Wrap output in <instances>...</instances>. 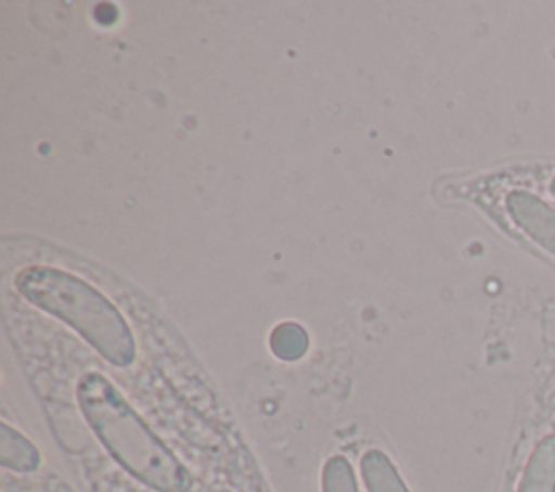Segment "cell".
Instances as JSON below:
<instances>
[{
    "instance_id": "1",
    "label": "cell",
    "mask_w": 555,
    "mask_h": 492,
    "mask_svg": "<svg viewBox=\"0 0 555 492\" xmlns=\"http://www.w3.org/2000/svg\"><path fill=\"white\" fill-rule=\"evenodd\" d=\"M78 407L113 459L158 492H186V466L147 427L115 384L102 373H85L76 386Z\"/></svg>"
},
{
    "instance_id": "2",
    "label": "cell",
    "mask_w": 555,
    "mask_h": 492,
    "mask_svg": "<svg viewBox=\"0 0 555 492\" xmlns=\"http://www.w3.org/2000/svg\"><path fill=\"white\" fill-rule=\"evenodd\" d=\"M15 288L33 306L74 327L111 364L134 362L137 345L126 319L95 286L56 267H28L17 273Z\"/></svg>"
},
{
    "instance_id": "3",
    "label": "cell",
    "mask_w": 555,
    "mask_h": 492,
    "mask_svg": "<svg viewBox=\"0 0 555 492\" xmlns=\"http://www.w3.org/2000/svg\"><path fill=\"white\" fill-rule=\"evenodd\" d=\"M501 208L522 238L555 260V204L535 191L516 186L503 193Z\"/></svg>"
},
{
    "instance_id": "4",
    "label": "cell",
    "mask_w": 555,
    "mask_h": 492,
    "mask_svg": "<svg viewBox=\"0 0 555 492\" xmlns=\"http://www.w3.org/2000/svg\"><path fill=\"white\" fill-rule=\"evenodd\" d=\"M516 492H555V431L535 442L520 472Z\"/></svg>"
},
{
    "instance_id": "5",
    "label": "cell",
    "mask_w": 555,
    "mask_h": 492,
    "mask_svg": "<svg viewBox=\"0 0 555 492\" xmlns=\"http://www.w3.org/2000/svg\"><path fill=\"white\" fill-rule=\"evenodd\" d=\"M0 464L17 472H30L39 466L37 446L9 423H0Z\"/></svg>"
},
{
    "instance_id": "6",
    "label": "cell",
    "mask_w": 555,
    "mask_h": 492,
    "mask_svg": "<svg viewBox=\"0 0 555 492\" xmlns=\"http://www.w3.org/2000/svg\"><path fill=\"white\" fill-rule=\"evenodd\" d=\"M360 472L369 492H410L386 453L371 449L360 459Z\"/></svg>"
},
{
    "instance_id": "7",
    "label": "cell",
    "mask_w": 555,
    "mask_h": 492,
    "mask_svg": "<svg viewBox=\"0 0 555 492\" xmlns=\"http://www.w3.org/2000/svg\"><path fill=\"white\" fill-rule=\"evenodd\" d=\"M308 345H310L308 332L299 323H293V321L280 323L278 327H273V332L269 336V347H271L273 355H278L280 360H286V362L299 360L308 351Z\"/></svg>"
},
{
    "instance_id": "8",
    "label": "cell",
    "mask_w": 555,
    "mask_h": 492,
    "mask_svg": "<svg viewBox=\"0 0 555 492\" xmlns=\"http://www.w3.org/2000/svg\"><path fill=\"white\" fill-rule=\"evenodd\" d=\"M321 492H358L356 475L347 457L332 455L321 470Z\"/></svg>"
},
{
    "instance_id": "9",
    "label": "cell",
    "mask_w": 555,
    "mask_h": 492,
    "mask_svg": "<svg viewBox=\"0 0 555 492\" xmlns=\"http://www.w3.org/2000/svg\"><path fill=\"white\" fill-rule=\"evenodd\" d=\"M546 193H548V195H551V199L555 202V173L546 180Z\"/></svg>"
}]
</instances>
